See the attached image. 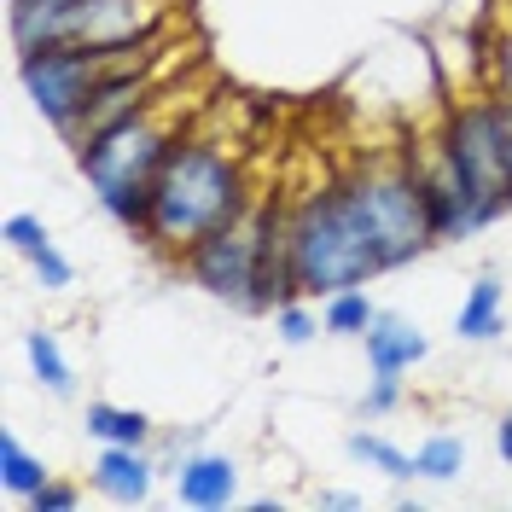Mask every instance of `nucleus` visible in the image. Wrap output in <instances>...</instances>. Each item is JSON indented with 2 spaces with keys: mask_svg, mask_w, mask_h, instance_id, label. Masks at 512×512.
I'll return each instance as SVG.
<instances>
[{
  "mask_svg": "<svg viewBox=\"0 0 512 512\" xmlns=\"http://www.w3.org/2000/svg\"><path fill=\"white\" fill-rule=\"evenodd\" d=\"M251 204H256V187L245 175V163L227 146L204 140V134H181L169 163L158 169V181H152V210H146L140 239L152 251L181 256L204 233L239 222Z\"/></svg>",
  "mask_w": 512,
  "mask_h": 512,
  "instance_id": "1",
  "label": "nucleus"
},
{
  "mask_svg": "<svg viewBox=\"0 0 512 512\" xmlns=\"http://www.w3.org/2000/svg\"><path fill=\"white\" fill-rule=\"evenodd\" d=\"M175 140H181V128L169 117V94H158L146 111H134L128 123L105 128V134H94V140L76 146V169H82L88 192L99 198V210L117 227H128L134 239H140V227H146L152 181H158V169L169 163Z\"/></svg>",
  "mask_w": 512,
  "mask_h": 512,
  "instance_id": "2",
  "label": "nucleus"
},
{
  "mask_svg": "<svg viewBox=\"0 0 512 512\" xmlns=\"http://www.w3.org/2000/svg\"><path fill=\"white\" fill-rule=\"evenodd\" d=\"M291 268L303 297H332L344 286H367L384 274V256L367 216L355 210V198L344 181L320 192H303L291 204Z\"/></svg>",
  "mask_w": 512,
  "mask_h": 512,
  "instance_id": "3",
  "label": "nucleus"
},
{
  "mask_svg": "<svg viewBox=\"0 0 512 512\" xmlns=\"http://www.w3.org/2000/svg\"><path fill=\"white\" fill-rule=\"evenodd\" d=\"M437 146H443L448 169L460 175V187L472 192L489 227L507 216L501 192H507V99L495 88H472L466 99H454L437 123Z\"/></svg>",
  "mask_w": 512,
  "mask_h": 512,
  "instance_id": "4",
  "label": "nucleus"
},
{
  "mask_svg": "<svg viewBox=\"0 0 512 512\" xmlns=\"http://www.w3.org/2000/svg\"><path fill=\"white\" fill-rule=\"evenodd\" d=\"M158 35L152 41H134V47H76V41H47V47H30L18 53V82L30 105L41 111V123H53L59 134L76 128L82 105H88V88L99 82L105 64H123V59H152Z\"/></svg>",
  "mask_w": 512,
  "mask_h": 512,
  "instance_id": "5",
  "label": "nucleus"
},
{
  "mask_svg": "<svg viewBox=\"0 0 512 512\" xmlns=\"http://www.w3.org/2000/svg\"><path fill=\"white\" fill-rule=\"evenodd\" d=\"M344 187H350L355 210L367 216L373 239H379L384 274H396V268L419 262V256L437 245V233H431V216H425V198H419V181H414V169H408V158H402V163H367V169L344 175Z\"/></svg>",
  "mask_w": 512,
  "mask_h": 512,
  "instance_id": "6",
  "label": "nucleus"
},
{
  "mask_svg": "<svg viewBox=\"0 0 512 512\" xmlns=\"http://www.w3.org/2000/svg\"><path fill=\"white\" fill-rule=\"evenodd\" d=\"M181 268L198 291H210L227 309H245V315H262V198L239 222L204 233L198 245L181 251Z\"/></svg>",
  "mask_w": 512,
  "mask_h": 512,
  "instance_id": "7",
  "label": "nucleus"
},
{
  "mask_svg": "<svg viewBox=\"0 0 512 512\" xmlns=\"http://www.w3.org/2000/svg\"><path fill=\"white\" fill-rule=\"evenodd\" d=\"M408 169H414V181H419V198H425V216H431L437 245L478 239L483 227H489V216L472 204V192L460 187V175L448 169V158H443V146H437V140H431L419 158H408Z\"/></svg>",
  "mask_w": 512,
  "mask_h": 512,
  "instance_id": "8",
  "label": "nucleus"
},
{
  "mask_svg": "<svg viewBox=\"0 0 512 512\" xmlns=\"http://www.w3.org/2000/svg\"><path fill=\"white\" fill-rule=\"evenodd\" d=\"M163 0H76L59 24V41L76 47H134L158 35Z\"/></svg>",
  "mask_w": 512,
  "mask_h": 512,
  "instance_id": "9",
  "label": "nucleus"
},
{
  "mask_svg": "<svg viewBox=\"0 0 512 512\" xmlns=\"http://www.w3.org/2000/svg\"><path fill=\"white\" fill-rule=\"evenodd\" d=\"M158 460H152V448H123V443H99L94 454V483L105 501H117V507H140L146 495H152V483H158Z\"/></svg>",
  "mask_w": 512,
  "mask_h": 512,
  "instance_id": "10",
  "label": "nucleus"
},
{
  "mask_svg": "<svg viewBox=\"0 0 512 512\" xmlns=\"http://www.w3.org/2000/svg\"><path fill=\"white\" fill-rule=\"evenodd\" d=\"M239 495V466L233 454H216V448H192L187 460L175 466V501L192 512H216Z\"/></svg>",
  "mask_w": 512,
  "mask_h": 512,
  "instance_id": "11",
  "label": "nucleus"
},
{
  "mask_svg": "<svg viewBox=\"0 0 512 512\" xmlns=\"http://www.w3.org/2000/svg\"><path fill=\"white\" fill-rule=\"evenodd\" d=\"M361 344H367V367H373V373H414L419 361L431 355V338L419 332L414 320L408 315H384V309H379V320L367 326Z\"/></svg>",
  "mask_w": 512,
  "mask_h": 512,
  "instance_id": "12",
  "label": "nucleus"
},
{
  "mask_svg": "<svg viewBox=\"0 0 512 512\" xmlns=\"http://www.w3.org/2000/svg\"><path fill=\"white\" fill-rule=\"evenodd\" d=\"M507 332V291L495 274H478L472 291L460 297V315H454V338L460 344H489V338H501Z\"/></svg>",
  "mask_w": 512,
  "mask_h": 512,
  "instance_id": "13",
  "label": "nucleus"
},
{
  "mask_svg": "<svg viewBox=\"0 0 512 512\" xmlns=\"http://www.w3.org/2000/svg\"><path fill=\"white\" fill-rule=\"evenodd\" d=\"M70 6L76 0H6V35H12V47L30 53V47L59 41V24Z\"/></svg>",
  "mask_w": 512,
  "mask_h": 512,
  "instance_id": "14",
  "label": "nucleus"
},
{
  "mask_svg": "<svg viewBox=\"0 0 512 512\" xmlns=\"http://www.w3.org/2000/svg\"><path fill=\"white\" fill-rule=\"evenodd\" d=\"M82 425H88L94 443H123V448H152L158 443L152 419L140 414V408H117V402H88Z\"/></svg>",
  "mask_w": 512,
  "mask_h": 512,
  "instance_id": "15",
  "label": "nucleus"
},
{
  "mask_svg": "<svg viewBox=\"0 0 512 512\" xmlns=\"http://www.w3.org/2000/svg\"><path fill=\"white\" fill-rule=\"evenodd\" d=\"M373 320H379V303L367 297V286H344L320 297V332L326 338H367Z\"/></svg>",
  "mask_w": 512,
  "mask_h": 512,
  "instance_id": "16",
  "label": "nucleus"
},
{
  "mask_svg": "<svg viewBox=\"0 0 512 512\" xmlns=\"http://www.w3.org/2000/svg\"><path fill=\"white\" fill-rule=\"evenodd\" d=\"M350 460H361V466H373L379 478H390V483H414L419 472H414V454L408 448H396L390 437H379V431H350Z\"/></svg>",
  "mask_w": 512,
  "mask_h": 512,
  "instance_id": "17",
  "label": "nucleus"
},
{
  "mask_svg": "<svg viewBox=\"0 0 512 512\" xmlns=\"http://www.w3.org/2000/svg\"><path fill=\"white\" fill-rule=\"evenodd\" d=\"M47 478H53V472L41 466V454H30V448H24L18 437H12V431H6V437H0V483H6V495L30 501V495H35V489H41Z\"/></svg>",
  "mask_w": 512,
  "mask_h": 512,
  "instance_id": "18",
  "label": "nucleus"
},
{
  "mask_svg": "<svg viewBox=\"0 0 512 512\" xmlns=\"http://www.w3.org/2000/svg\"><path fill=\"white\" fill-rule=\"evenodd\" d=\"M24 350H30V367H35V379H41V390H53V396H76V373H70V361H64V350H59L53 332L35 326L30 338H24Z\"/></svg>",
  "mask_w": 512,
  "mask_h": 512,
  "instance_id": "19",
  "label": "nucleus"
},
{
  "mask_svg": "<svg viewBox=\"0 0 512 512\" xmlns=\"http://www.w3.org/2000/svg\"><path fill=\"white\" fill-rule=\"evenodd\" d=\"M414 472L425 483H454L466 472V437H448V431L425 437V443L414 448Z\"/></svg>",
  "mask_w": 512,
  "mask_h": 512,
  "instance_id": "20",
  "label": "nucleus"
},
{
  "mask_svg": "<svg viewBox=\"0 0 512 512\" xmlns=\"http://www.w3.org/2000/svg\"><path fill=\"white\" fill-rule=\"evenodd\" d=\"M309 303H315V297H297V303H280V309H274V332H280V344H291V350L309 344L320 332V309H309Z\"/></svg>",
  "mask_w": 512,
  "mask_h": 512,
  "instance_id": "21",
  "label": "nucleus"
},
{
  "mask_svg": "<svg viewBox=\"0 0 512 512\" xmlns=\"http://www.w3.org/2000/svg\"><path fill=\"white\" fill-rule=\"evenodd\" d=\"M402 396H408V390H402V373H373V384L361 390V414H367V419L396 414V408H402Z\"/></svg>",
  "mask_w": 512,
  "mask_h": 512,
  "instance_id": "22",
  "label": "nucleus"
},
{
  "mask_svg": "<svg viewBox=\"0 0 512 512\" xmlns=\"http://www.w3.org/2000/svg\"><path fill=\"white\" fill-rule=\"evenodd\" d=\"M6 245L18 256H30V251H41V245H53V233H47V222L41 216H30V210H12L6 216Z\"/></svg>",
  "mask_w": 512,
  "mask_h": 512,
  "instance_id": "23",
  "label": "nucleus"
},
{
  "mask_svg": "<svg viewBox=\"0 0 512 512\" xmlns=\"http://www.w3.org/2000/svg\"><path fill=\"white\" fill-rule=\"evenodd\" d=\"M30 268L35 280L47 291H64L70 280H76V268H70V256H59V245H41V251H30Z\"/></svg>",
  "mask_w": 512,
  "mask_h": 512,
  "instance_id": "24",
  "label": "nucleus"
},
{
  "mask_svg": "<svg viewBox=\"0 0 512 512\" xmlns=\"http://www.w3.org/2000/svg\"><path fill=\"white\" fill-rule=\"evenodd\" d=\"M76 507H82V489H76V483H64V478H47L30 495V512H76Z\"/></svg>",
  "mask_w": 512,
  "mask_h": 512,
  "instance_id": "25",
  "label": "nucleus"
},
{
  "mask_svg": "<svg viewBox=\"0 0 512 512\" xmlns=\"http://www.w3.org/2000/svg\"><path fill=\"white\" fill-rule=\"evenodd\" d=\"M489 88L501 99H512V24L489 41Z\"/></svg>",
  "mask_w": 512,
  "mask_h": 512,
  "instance_id": "26",
  "label": "nucleus"
},
{
  "mask_svg": "<svg viewBox=\"0 0 512 512\" xmlns=\"http://www.w3.org/2000/svg\"><path fill=\"white\" fill-rule=\"evenodd\" d=\"M315 507H332V512H355V507H367L355 489H320L315 495Z\"/></svg>",
  "mask_w": 512,
  "mask_h": 512,
  "instance_id": "27",
  "label": "nucleus"
},
{
  "mask_svg": "<svg viewBox=\"0 0 512 512\" xmlns=\"http://www.w3.org/2000/svg\"><path fill=\"white\" fill-rule=\"evenodd\" d=\"M495 448H501V460H512V414L495 425Z\"/></svg>",
  "mask_w": 512,
  "mask_h": 512,
  "instance_id": "28",
  "label": "nucleus"
},
{
  "mask_svg": "<svg viewBox=\"0 0 512 512\" xmlns=\"http://www.w3.org/2000/svg\"><path fill=\"white\" fill-rule=\"evenodd\" d=\"M251 507H256V512H280V507H286V501H280V495H274V489H262V495H256Z\"/></svg>",
  "mask_w": 512,
  "mask_h": 512,
  "instance_id": "29",
  "label": "nucleus"
}]
</instances>
